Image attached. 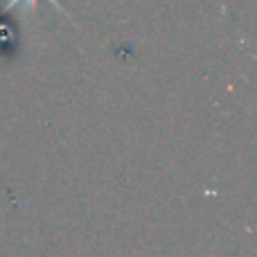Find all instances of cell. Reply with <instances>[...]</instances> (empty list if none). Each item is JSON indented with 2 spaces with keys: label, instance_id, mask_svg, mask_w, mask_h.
I'll return each instance as SVG.
<instances>
[{
  "label": "cell",
  "instance_id": "6da1fadb",
  "mask_svg": "<svg viewBox=\"0 0 257 257\" xmlns=\"http://www.w3.org/2000/svg\"><path fill=\"white\" fill-rule=\"evenodd\" d=\"M18 3H25V5H30V7H32V5H34L36 0H12V3H9V7H14V5H18ZM50 3H52L54 7H59V3H57V0H50ZM59 9H61V7H59Z\"/></svg>",
  "mask_w": 257,
  "mask_h": 257
}]
</instances>
